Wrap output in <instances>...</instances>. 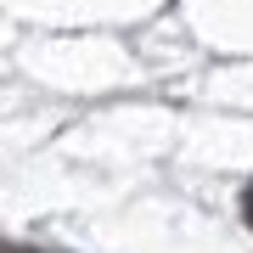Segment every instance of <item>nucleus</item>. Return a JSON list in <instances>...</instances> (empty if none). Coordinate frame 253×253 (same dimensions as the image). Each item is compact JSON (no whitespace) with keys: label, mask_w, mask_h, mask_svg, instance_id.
Returning a JSON list of instances; mask_svg holds the SVG:
<instances>
[{"label":"nucleus","mask_w":253,"mask_h":253,"mask_svg":"<svg viewBox=\"0 0 253 253\" xmlns=\"http://www.w3.org/2000/svg\"><path fill=\"white\" fill-rule=\"evenodd\" d=\"M242 214H248V225H253V186H248V197H242Z\"/></svg>","instance_id":"nucleus-1"}]
</instances>
